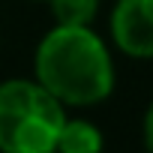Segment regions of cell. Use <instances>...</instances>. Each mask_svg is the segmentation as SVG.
<instances>
[{
	"instance_id": "cell-2",
	"label": "cell",
	"mask_w": 153,
	"mask_h": 153,
	"mask_svg": "<svg viewBox=\"0 0 153 153\" xmlns=\"http://www.w3.org/2000/svg\"><path fill=\"white\" fill-rule=\"evenodd\" d=\"M66 108L30 78L0 81V153H54Z\"/></svg>"
},
{
	"instance_id": "cell-5",
	"label": "cell",
	"mask_w": 153,
	"mask_h": 153,
	"mask_svg": "<svg viewBox=\"0 0 153 153\" xmlns=\"http://www.w3.org/2000/svg\"><path fill=\"white\" fill-rule=\"evenodd\" d=\"M57 27H90L99 12V0H48Z\"/></svg>"
},
{
	"instance_id": "cell-3",
	"label": "cell",
	"mask_w": 153,
	"mask_h": 153,
	"mask_svg": "<svg viewBox=\"0 0 153 153\" xmlns=\"http://www.w3.org/2000/svg\"><path fill=\"white\" fill-rule=\"evenodd\" d=\"M114 45L138 60L153 57V0H117L111 12Z\"/></svg>"
},
{
	"instance_id": "cell-4",
	"label": "cell",
	"mask_w": 153,
	"mask_h": 153,
	"mask_svg": "<svg viewBox=\"0 0 153 153\" xmlns=\"http://www.w3.org/2000/svg\"><path fill=\"white\" fill-rule=\"evenodd\" d=\"M102 132L96 123L81 120V117H66L60 132H57V144L54 153H102Z\"/></svg>"
},
{
	"instance_id": "cell-1",
	"label": "cell",
	"mask_w": 153,
	"mask_h": 153,
	"mask_svg": "<svg viewBox=\"0 0 153 153\" xmlns=\"http://www.w3.org/2000/svg\"><path fill=\"white\" fill-rule=\"evenodd\" d=\"M33 81L63 108L99 105L114 90L111 51L90 27H51L36 45Z\"/></svg>"
},
{
	"instance_id": "cell-6",
	"label": "cell",
	"mask_w": 153,
	"mask_h": 153,
	"mask_svg": "<svg viewBox=\"0 0 153 153\" xmlns=\"http://www.w3.org/2000/svg\"><path fill=\"white\" fill-rule=\"evenodd\" d=\"M141 135H144V150L153 153V102L144 111V123H141Z\"/></svg>"
}]
</instances>
